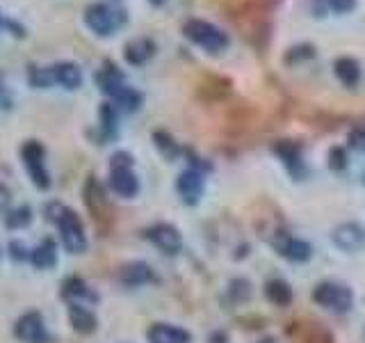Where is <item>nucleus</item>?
<instances>
[{
  "label": "nucleus",
  "instance_id": "obj_1",
  "mask_svg": "<svg viewBox=\"0 0 365 343\" xmlns=\"http://www.w3.org/2000/svg\"><path fill=\"white\" fill-rule=\"evenodd\" d=\"M83 21L96 37H112L114 32H119L125 26L128 14H125L121 0H98L85 9Z\"/></svg>",
  "mask_w": 365,
  "mask_h": 343
},
{
  "label": "nucleus",
  "instance_id": "obj_2",
  "mask_svg": "<svg viewBox=\"0 0 365 343\" xmlns=\"http://www.w3.org/2000/svg\"><path fill=\"white\" fill-rule=\"evenodd\" d=\"M48 213H51V220L57 224V229H60L64 247L68 252H85L87 249V236H85V227H83V222H80V217L60 204H51Z\"/></svg>",
  "mask_w": 365,
  "mask_h": 343
},
{
  "label": "nucleus",
  "instance_id": "obj_3",
  "mask_svg": "<svg viewBox=\"0 0 365 343\" xmlns=\"http://www.w3.org/2000/svg\"><path fill=\"white\" fill-rule=\"evenodd\" d=\"M182 34L199 49L208 51V53H222L226 46H228V34L212 26L208 21H201V19H190L185 26H182Z\"/></svg>",
  "mask_w": 365,
  "mask_h": 343
},
{
  "label": "nucleus",
  "instance_id": "obj_4",
  "mask_svg": "<svg viewBox=\"0 0 365 343\" xmlns=\"http://www.w3.org/2000/svg\"><path fill=\"white\" fill-rule=\"evenodd\" d=\"M110 188L125 199L135 197L140 190V181L133 172V158L125 151L114 154L110 160Z\"/></svg>",
  "mask_w": 365,
  "mask_h": 343
},
{
  "label": "nucleus",
  "instance_id": "obj_5",
  "mask_svg": "<svg viewBox=\"0 0 365 343\" xmlns=\"http://www.w3.org/2000/svg\"><path fill=\"white\" fill-rule=\"evenodd\" d=\"M21 158H23V165H26L34 186L41 188V190L48 188L51 186V177H48V172H46V149H43V144L37 142V140L23 142Z\"/></svg>",
  "mask_w": 365,
  "mask_h": 343
},
{
  "label": "nucleus",
  "instance_id": "obj_6",
  "mask_svg": "<svg viewBox=\"0 0 365 343\" xmlns=\"http://www.w3.org/2000/svg\"><path fill=\"white\" fill-rule=\"evenodd\" d=\"M313 300L319 307L331 309V312H349L351 302H354V295L345 284L324 282L313 291Z\"/></svg>",
  "mask_w": 365,
  "mask_h": 343
},
{
  "label": "nucleus",
  "instance_id": "obj_7",
  "mask_svg": "<svg viewBox=\"0 0 365 343\" xmlns=\"http://www.w3.org/2000/svg\"><path fill=\"white\" fill-rule=\"evenodd\" d=\"M94 80H96V85L103 94H108L112 101L117 96H121L123 91L130 87L128 83H125V76L121 74V69L110 60H106L101 64V69H96Z\"/></svg>",
  "mask_w": 365,
  "mask_h": 343
},
{
  "label": "nucleus",
  "instance_id": "obj_8",
  "mask_svg": "<svg viewBox=\"0 0 365 343\" xmlns=\"http://www.w3.org/2000/svg\"><path fill=\"white\" fill-rule=\"evenodd\" d=\"M51 74H53V83L68 89V91L83 87V69H80L76 62H68V60L55 62V64H51Z\"/></svg>",
  "mask_w": 365,
  "mask_h": 343
},
{
  "label": "nucleus",
  "instance_id": "obj_9",
  "mask_svg": "<svg viewBox=\"0 0 365 343\" xmlns=\"http://www.w3.org/2000/svg\"><path fill=\"white\" fill-rule=\"evenodd\" d=\"M148 238L153 240V243L165 252V254H176L182 247V238L178 234L176 227L171 224H155L148 229Z\"/></svg>",
  "mask_w": 365,
  "mask_h": 343
},
{
  "label": "nucleus",
  "instance_id": "obj_10",
  "mask_svg": "<svg viewBox=\"0 0 365 343\" xmlns=\"http://www.w3.org/2000/svg\"><path fill=\"white\" fill-rule=\"evenodd\" d=\"M85 204L91 211V215H94V220L103 224V220L108 217V197H106V190H103V186L94 177H91L85 186Z\"/></svg>",
  "mask_w": 365,
  "mask_h": 343
},
{
  "label": "nucleus",
  "instance_id": "obj_11",
  "mask_svg": "<svg viewBox=\"0 0 365 343\" xmlns=\"http://www.w3.org/2000/svg\"><path fill=\"white\" fill-rule=\"evenodd\" d=\"M153 55H155V41L148 37H137L125 44V49H123V60L133 66L146 64Z\"/></svg>",
  "mask_w": 365,
  "mask_h": 343
},
{
  "label": "nucleus",
  "instance_id": "obj_12",
  "mask_svg": "<svg viewBox=\"0 0 365 343\" xmlns=\"http://www.w3.org/2000/svg\"><path fill=\"white\" fill-rule=\"evenodd\" d=\"M176 188L180 192V197L185 204H197L201 192H203V177L199 169H185L182 174L178 177Z\"/></svg>",
  "mask_w": 365,
  "mask_h": 343
},
{
  "label": "nucleus",
  "instance_id": "obj_13",
  "mask_svg": "<svg viewBox=\"0 0 365 343\" xmlns=\"http://www.w3.org/2000/svg\"><path fill=\"white\" fill-rule=\"evenodd\" d=\"M334 243L347 252L361 249L365 247V229L359 224H342L334 232Z\"/></svg>",
  "mask_w": 365,
  "mask_h": 343
},
{
  "label": "nucleus",
  "instance_id": "obj_14",
  "mask_svg": "<svg viewBox=\"0 0 365 343\" xmlns=\"http://www.w3.org/2000/svg\"><path fill=\"white\" fill-rule=\"evenodd\" d=\"M16 337L28 343H43V320L39 314H26L16 323Z\"/></svg>",
  "mask_w": 365,
  "mask_h": 343
},
{
  "label": "nucleus",
  "instance_id": "obj_15",
  "mask_svg": "<svg viewBox=\"0 0 365 343\" xmlns=\"http://www.w3.org/2000/svg\"><path fill=\"white\" fill-rule=\"evenodd\" d=\"M148 341H151V343H187L190 334L185 329L176 327V325L155 323L151 329H148Z\"/></svg>",
  "mask_w": 365,
  "mask_h": 343
},
{
  "label": "nucleus",
  "instance_id": "obj_16",
  "mask_svg": "<svg viewBox=\"0 0 365 343\" xmlns=\"http://www.w3.org/2000/svg\"><path fill=\"white\" fill-rule=\"evenodd\" d=\"M277 249H279V254H283L290 261H308L311 259V245L304 243V240H299V238H292V236H283L277 243Z\"/></svg>",
  "mask_w": 365,
  "mask_h": 343
},
{
  "label": "nucleus",
  "instance_id": "obj_17",
  "mask_svg": "<svg viewBox=\"0 0 365 343\" xmlns=\"http://www.w3.org/2000/svg\"><path fill=\"white\" fill-rule=\"evenodd\" d=\"M119 279L125 284V286H140V284H146L153 279V270L146 266V263L137 261V263H128V266H123L121 272H119Z\"/></svg>",
  "mask_w": 365,
  "mask_h": 343
},
{
  "label": "nucleus",
  "instance_id": "obj_18",
  "mask_svg": "<svg viewBox=\"0 0 365 343\" xmlns=\"http://www.w3.org/2000/svg\"><path fill=\"white\" fill-rule=\"evenodd\" d=\"M68 316H71V323L73 327L80 332V334H89V332H94L96 327V318L94 314L89 312V309H85L83 304H71V312H68Z\"/></svg>",
  "mask_w": 365,
  "mask_h": 343
},
{
  "label": "nucleus",
  "instance_id": "obj_19",
  "mask_svg": "<svg viewBox=\"0 0 365 343\" xmlns=\"http://www.w3.org/2000/svg\"><path fill=\"white\" fill-rule=\"evenodd\" d=\"M336 76L342 85H347V87H354L359 83V78H361V69L359 64L349 60V57H342V60L336 62Z\"/></svg>",
  "mask_w": 365,
  "mask_h": 343
},
{
  "label": "nucleus",
  "instance_id": "obj_20",
  "mask_svg": "<svg viewBox=\"0 0 365 343\" xmlns=\"http://www.w3.org/2000/svg\"><path fill=\"white\" fill-rule=\"evenodd\" d=\"M98 117H101L103 140H110V137L117 135V108H114V103H103Z\"/></svg>",
  "mask_w": 365,
  "mask_h": 343
},
{
  "label": "nucleus",
  "instance_id": "obj_21",
  "mask_svg": "<svg viewBox=\"0 0 365 343\" xmlns=\"http://www.w3.org/2000/svg\"><path fill=\"white\" fill-rule=\"evenodd\" d=\"M265 295L269 297V302L279 304V307L290 304V300H292V291H290V286L285 284L283 279H272V282L265 286Z\"/></svg>",
  "mask_w": 365,
  "mask_h": 343
},
{
  "label": "nucleus",
  "instance_id": "obj_22",
  "mask_svg": "<svg viewBox=\"0 0 365 343\" xmlns=\"http://www.w3.org/2000/svg\"><path fill=\"white\" fill-rule=\"evenodd\" d=\"M55 257H57V252H55V243L53 240H43V243L32 252V263L37 268H51L55 266Z\"/></svg>",
  "mask_w": 365,
  "mask_h": 343
},
{
  "label": "nucleus",
  "instance_id": "obj_23",
  "mask_svg": "<svg viewBox=\"0 0 365 343\" xmlns=\"http://www.w3.org/2000/svg\"><path fill=\"white\" fill-rule=\"evenodd\" d=\"M64 297H71V300H76V304H80V300H96V295L91 293L87 289V284L83 279H68L64 284Z\"/></svg>",
  "mask_w": 365,
  "mask_h": 343
},
{
  "label": "nucleus",
  "instance_id": "obj_24",
  "mask_svg": "<svg viewBox=\"0 0 365 343\" xmlns=\"http://www.w3.org/2000/svg\"><path fill=\"white\" fill-rule=\"evenodd\" d=\"M28 80L32 87H51L53 83V74H51V66H37V64H30L28 66Z\"/></svg>",
  "mask_w": 365,
  "mask_h": 343
},
{
  "label": "nucleus",
  "instance_id": "obj_25",
  "mask_svg": "<svg viewBox=\"0 0 365 343\" xmlns=\"http://www.w3.org/2000/svg\"><path fill=\"white\" fill-rule=\"evenodd\" d=\"M142 101H144L142 91H137L135 87H128L121 96L114 99V103H117L114 108H121V110H125V112H135L137 108L142 106Z\"/></svg>",
  "mask_w": 365,
  "mask_h": 343
},
{
  "label": "nucleus",
  "instance_id": "obj_26",
  "mask_svg": "<svg viewBox=\"0 0 365 343\" xmlns=\"http://www.w3.org/2000/svg\"><path fill=\"white\" fill-rule=\"evenodd\" d=\"M153 140H155V146L163 151V156H167V158H174L176 154H178V146H176V142L171 140V137L167 135V133H155L153 135Z\"/></svg>",
  "mask_w": 365,
  "mask_h": 343
},
{
  "label": "nucleus",
  "instance_id": "obj_27",
  "mask_svg": "<svg viewBox=\"0 0 365 343\" xmlns=\"http://www.w3.org/2000/svg\"><path fill=\"white\" fill-rule=\"evenodd\" d=\"M30 220H32L30 209H28V206H21V209H16L14 213H9V215H7V227H11V229H21V227H26Z\"/></svg>",
  "mask_w": 365,
  "mask_h": 343
},
{
  "label": "nucleus",
  "instance_id": "obj_28",
  "mask_svg": "<svg viewBox=\"0 0 365 343\" xmlns=\"http://www.w3.org/2000/svg\"><path fill=\"white\" fill-rule=\"evenodd\" d=\"M329 5H331V9L345 14V11H351L354 7H356V0H329Z\"/></svg>",
  "mask_w": 365,
  "mask_h": 343
},
{
  "label": "nucleus",
  "instance_id": "obj_29",
  "mask_svg": "<svg viewBox=\"0 0 365 343\" xmlns=\"http://www.w3.org/2000/svg\"><path fill=\"white\" fill-rule=\"evenodd\" d=\"M3 28H7V30H11V34H14V37H26V28H23V26H19V23L16 21H7L5 19V26Z\"/></svg>",
  "mask_w": 365,
  "mask_h": 343
},
{
  "label": "nucleus",
  "instance_id": "obj_30",
  "mask_svg": "<svg viewBox=\"0 0 365 343\" xmlns=\"http://www.w3.org/2000/svg\"><path fill=\"white\" fill-rule=\"evenodd\" d=\"M9 249H11V257L14 259H26V247H23L21 243H11Z\"/></svg>",
  "mask_w": 365,
  "mask_h": 343
},
{
  "label": "nucleus",
  "instance_id": "obj_31",
  "mask_svg": "<svg viewBox=\"0 0 365 343\" xmlns=\"http://www.w3.org/2000/svg\"><path fill=\"white\" fill-rule=\"evenodd\" d=\"M148 3H151L153 7H160V5H165V0H148Z\"/></svg>",
  "mask_w": 365,
  "mask_h": 343
},
{
  "label": "nucleus",
  "instance_id": "obj_32",
  "mask_svg": "<svg viewBox=\"0 0 365 343\" xmlns=\"http://www.w3.org/2000/svg\"><path fill=\"white\" fill-rule=\"evenodd\" d=\"M3 26H5V16H3V11H0V30H3Z\"/></svg>",
  "mask_w": 365,
  "mask_h": 343
},
{
  "label": "nucleus",
  "instance_id": "obj_33",
  "mask_svg": "<svg viewBox=\"0 0 365 343\" xmlns=\"http://www.w3.org/2000/svg\"><path fill=\"white\" fill-rule=\"evenodd\" d=\"M258 343H277L274 339H262V341H258Z\"/></svg>",
  "mask_w": 365,
  "mask_h": 343
},
{
  "label": "nucleus",
  "instance_id": "obj_34",
  "mask_svg": "<svg viewBox=\"0 0 365 343\" xmlns=\"http://www.w3.org/2000/svg\"><path fill=\"white\" fill-rule=\"evenodd\" d=\"M0 254H3V252H0Z\"/></svg>",
  "mask_w": 365,
  "mask_h": 343
}]
</instances>
